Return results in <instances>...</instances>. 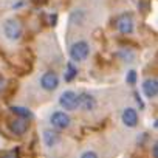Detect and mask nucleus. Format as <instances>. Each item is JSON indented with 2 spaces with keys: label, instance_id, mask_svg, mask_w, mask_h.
I'll list each match as a JSON object with an SVG mask.
<instances>
[{
  "label": "nucleus",
  "instance_id": "6",
  "mask_svg": "<svg viewBox=\"0 0 158 158\" xmlns=\"http://www.w3.org/2000/svg\"><path fill=\"white\" fill-rule=\"evenodd\" d=\"M42 143L47 149H56L60 143V133L57 129H44L42 130Z\"/></svg>",
  "mask_w": 158,
  "mask_h": 158
},
{
  "label": "nucleus",
  "instance_id": "10",
  "mask_svg": "<svg viewBox=\"0 0 158 158\" xmlns=\"http://www.w3.org/2000/svg\"><path fill=\"white\" fill-rule=\"evenodd\" d=\"M116 30H118L121 34H132L133 30H135L133 19H132L129 14H123V16H119L118 20H116Z\"/></svg>",
  "mask_w": 158,
  "mask_h": 158
},
{
  "label": "nucleus",
  "instance_id": "5",
  "mask_svg": "<svg viewBox=\"0 0 158 158\" xmlns=\"http://www.w3.org/2000/svg\"><path fill=\"white\" fill-rule=\"evenodd\" d=\"M39 84H40V87H42L45 92H54V90L59 87V84H60V79H59L57 73H54V71L50 70V71H45V73L40 76Z\"/></svg>",
  "mask_w": 158,
  "mask_h": 158
},
{
  "label": "nucleus",
  "instance_id": "2",
  "mask_svg": "<svg viewBox=\"0 0 158 158\" xmlns=\"http://www.w3.org/2000/svg\"><path fill=\"white\" fill-rule=\"evenodd\" d=\"M68 54L73 62H84L90 56V44L87 40H76L70 45Z\"/></svg>",
  "mask_w": 158,
  "mask_h": 158
},
{
  "label": "nucleus",
  "instance_id": "13",
  "mask_svg": "<svg viewBox=\"0 0 158 158\" xmlns=\"http://www.w3.org/2000/svg\"><path fill=\"white\" fill-rule=\"evenodd\" d=\"M116 56L119 57V60H123L124 64H132L135 60V53L130 48H123L116 53Z\"/></svg>",
  "mask_w": 158,
  "mask_h": 158
},
{
  "label": "nucleus",
  "instance_id": "4",
  "mask_svg": "<svg viewBox=\"0 0 158 158\" xmlns=\"http://www.w3.org/2000/svg\"><path fill=\"white\" fill-rule=\"evenodd\" d=\"M50 124L60 132V130H65V129L70 127L71 118L68 116V113H67L65 110H56V112H53L51 116H50Z\"/></svg>",
  "mask_w": 158,
  "mask_h": 158
},
{
  "label": "nucleus",
  "instance_id": "9",
  "mask_svg": "<svg viewBox=\"0 0 158 158\" xmlns=\"http://www.w3.org/2000/svg\"><path fill=\"white\" fill-rule=\"evenodd\" d=\"M121 121L126 127L129 129H133L138 126V121H139V116H138V112L133 109V107H126L121 113Z\"/></svg>",
  "mask_w": 158,
  "mask_h": 158
},
{
  "label": "nucleus",
  "instance_id": "1",
  "mask_svg": "<svg viewBox=\"0 0 158 158\" xmlns=\"http://www.w3.org/2000/svg\"><path fill=\"white\" fill-rule=\"evenodd\" d=\"M2 34L3 37L11 42V44H16L22 39L23 36V30H22V25L17 19H6L2 25Z\"/></svg>",
  "mask_w": 158,
  "mask_h": 158
},
{
  "label": "nucleus",
  "instance_id": "12",
  "mask_svg": "<svg viewBox=\"0 0 158 158\" xmlns=\"http://www.w3.org/2000/svg\"><path fill=\"white\" fill-rule=\"evenodd\" d=\"M70 20H71V23H73V25H76V27H81V25L85 22V13H84L81 8H77V10H74V11L71 13Z\"/></svg>",
  "mask_w": 158,
  "mask_h": 158
},
{
  "label": "nucleus",
  "instance_id": "15",
  "mask_svg": "<svg viewBox=\"0 0 158 158\" xmlns=\"http://www.w3.org/2000/svg\"><path fill=\"white\" fill-rule=\"evenodd\" d=\"M10 110H11L14 115L20 116V118H27V119H31V118H33V113H31L27 107H22V106H11Z\"/></svg>",
  "mask_w": 158,
  "mask_h": 158
},
{
  "label": "nucleus",
  "instance_id": "14",
  "mask_svg": "<svg viewBox=\"0 0 158 158\" xmlns=\"http://www.w3.org/2000/svg\"><path fill=\"white\" fill-rule=\"evenodd\" d=\"M76 76H77V67L73 64V60H70L67 64V68H65V73H64V79L67 82H71Z\"/></svg>",
  "mask_w": 158,
  "mask_h": 158
},
{
  "label": "nucleus",
  "instance_id": "16",
  "mask_svg": "<svg viewBox=\"0 0 158 158\" xmlns=\"http://www.w3.org/2000/svg\"><path fill=\"white\" fill-rule=\"evenodd\" d=\"M136 79H138L136 70H129L127 74H126V82H127L129 85H135V84H136Z\"/></svg>",
  "mask_w": 158,
  "mask_h": 158
},
{
  "label": "nucleus",
  "instance_id": "7",
  "mask_svg": "<svg viewBox=\"0 0 158 158\" xmlns=\"http://www.w3.org/2000/svg\"><path fill=\"white\" fill-rule=\"evenodd\" d=\"M28 129H30V119H27V118L17 116L16 119H13V121L10 123V132L14 133L16 136L25 135V133L28 132Z\"/></svg>",
  "mask_w": 158,
  "mask_h": 158
},
{
  "label": "nucleus",
  "instance_id": "3",
  "mask_svg": "<svg viewBox=\"0 0 158 158\" xmlns=\"http://www.w3.org/2000/svg\"><path fill=\"white\" fill-rule=\"evenodd\" d=\"M60 109L65 112H74L79 109V95L74 90H64L57 99Z\"/></svg>",
  "mask_w": 158,
  "mask_h": 158
},
{
  "label": "nucleus",
  "instance_id": "17",
  "mask_svg": "<svg viewBox=\"0 0 158 158\" xmlns=\"http://www.w3.org/2000/svg\"><path fill=\"white\" fill-rule=\"evenodd\" d=\"M79 156H81V158H98L99 155L95 150H84V152H81V155H79Z\"/></svg>",
  "mask_w": 158,
  "mask_h": 158
},
{
  "label": "nucleus",
  "instance_id": "11",
  "mask_svg": "<svg viewBox=\"0 0 158 158\" xmlns=\"http://www.w3.org/2000/svg\"><path fill=\"white\" fill-rule=\"evenodd\" d=\"M98 107V101L92 93H81L79 95V109L84 112H93Z\"/></svg>",
  "mask_w": 158,
  "mask_h": 158
},
{
  "label": "nucleus",
  "instance_id": "18",
  "mask_svg": "<svg viewBox=\"0 0 158 158\" xmlns=\"http://www.w3.org/2000/svg\"><path fill=\"white\" fill-rule=\"evenodd\" d=\"M152 155L153 156H156V143L153 144V147H152Z\"/></svg>",
  "mask_w": 158,
  "mask_h": 158
},
{
  "label": "nucleus",
  "instance_id": "8",
  "mask_svg": "<svg viewBox=\"0 0 158 158\" xmlns=\"http://www.w3.org/2000/svg\"><path fill=\"white\" fill-rule=\"evenodd\" d=\"M141 92L144 95V98L147 99H153L156 98V93H158V81L155 77H147L143 81L141 84Z\"/></svg>",
  "mask_w": 158,
  "mask_h": 158
}]
</instances>
